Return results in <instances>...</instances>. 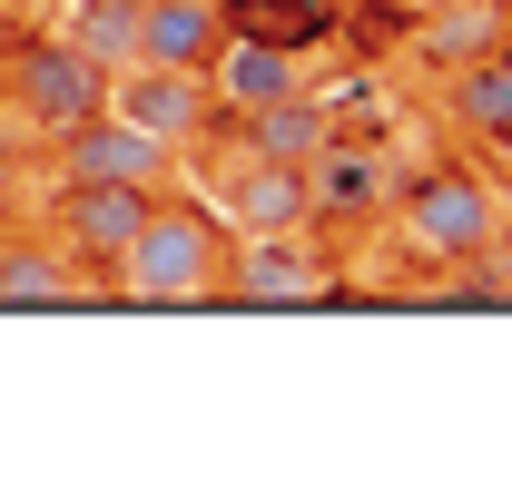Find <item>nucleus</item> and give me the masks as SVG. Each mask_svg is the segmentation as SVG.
I'll return each mask as SVG.
<instances>
[{"label":"nucleus","mask_w":512,"mask_h":492,"mask_svg":"<svg viewBox=\"0 0 512 492\" xmlns=\"http://www.w3.org/2000/svg\"><path fill=\"white\" fill-rule=\"evenodd\" d=\"M89 109H109V69L89 60L69 30H20L10 50H0V119H20L40 148L79 128Z\"/></svg>","instance_id":"obj_2"},{"label":"nucleus","mask_w":512,"mask_h":492,"mask_svg":"<svg viewBox=\"0 0 512 492\" xmlns=\"http://www.w3.org/2000/svg\"><path fill=\"white\" fill-rule=\"evenodd\" d=\"M306 187H316V207H335V217H375V207H384V168L365 158V148L345 158L335 138L316 148V168H306Z\"/></svg>","instance_id":"obj_14"},{"label":"nucleus","mask_w":512,"mask_h":492,"mask_svg":"<svg viewBox=\"0 0 512 492\" xmlns=\"http://www.w3.org/2000/svg\"><path fill=\"white\" fill-rule=\"evenodd\" d=\"M217 40H227V10H217V0H138V60L207 69Z\"/></svg>","instance_id":"obj_13"},{"label":"nucleus","mask_w":512,"mask_h":492,"mask_svg":"<svg viewBox=\"0 0 512 492\" xmlns=\"http://www.w3.org/2000/svg\"><path fill=\"white\" fill-rule=\"evenodd\" d=\"M227 256H237V227L217 217V197L207 207L197 197H148V217H138L128 256L109 266V286L128 306H217Z\"/></svg>","instance_id":"obj_1"},{"label":"nucleus","mask_w":512,"mask_h":492,"mask_svg":"<svg viewBox=\"0 0 512 492\" xmlns=\"http://www.w3.org/2000/svg\"><path fill=\"white\" fill-rule=\"evenodd\" d=\"M50 168H60V178H119V187H168V168H178V148H168V138H148V128H128L119 109H89L79 128H60V138H50Z\"/></svg>","instance_id":"obj_5"},{"label":"nucleus","mask_w":512,"mask_h":492,"mask_svg":"<svg viewBox=\"0 0 512 492\" xmlns=\"http://www.w3.org/2000/svg\"><path fill=\"white\" fill-rule=\"evenodd\" d=\"M217 217H227V227H247V237H296V227L316 217V187H306V168L247 158V168L227 178V197H217Z\"/></svg>","instance_id":"obj_9"},{"label":"nucleus","mask_w":512,"mask_h":492,"mask_svg":"<svg viewBox=\"0 0 512 492\" xmlns=\"http://www.w3.org/2000/svg\"><path fill=\"white\" fill-rule=\"evenodd\" d=\"M217 306H335V266L296 237H237Z\"/></svg>","instance_id":"obj_7"},{"label":"nucleus","mask_w":512,"mask_h":492,"mask_svg":"<svg viewBox=\"0 0 512 492\" xmlns=\"http://www.w3.org/2000/svg\"><path fill=\"white\" fill-rule=\"evenodd\" d=\"M148 197L158 187H119V178H60L50 197V246H60L79 276H109L138 237V217H148Z\"/></svg>","instance_id":"obj_4"},{"label":"nucleus","mask_w":512,"mask_h":492,"mask_svg":"<svg viewBox=\"0 0 512 492\" xmlns=\"http://www.w3.org/2000/svg\"><path fill=\"white\" fill-rule=\"evenodd\" d=\"M89 296V276L69 266L50 237H20V227H0V315H30V306H79Z\"/></svg>","instance_id":"obj_10"},{"label":"nucleus","mask_w":512,"mask_h":492,"mask_svg":"<svg viewBox=\"0 0 512 492\" xmlns=\"http://www.w3.org/2000/svg\"><path fill=\"white\" fill-rule=\"evenodd\" d=\"M404 10H453V0H404Z\"/></svg>","instance_id":"obj_18"},{"label":"nucleus","mask_w":512,"mask_h":492,"mask_svg":"<svg viewBox=\"0 0 512 492\" xmlns=\"http://www.w3.org/2000/svg\"><path fill=\"white\" fill-rule=\"evenodd\" d=\"M444 109H453V128H463V138H493V148H512V40L473 50V60H453Z\"/></svg>","instance_id":"obj_11"},{"label":"nucleus","mask_w":512,"mask_h":492,"mask_svg":"<svg viewBox=\"0 0 512 492\" xmlns=\"http://www.w3.org/2000/svg\"><path fill=\"white\" fill-rule=\"evenodd\" d=\"M394 227L414 256H434V266H463V256H493L503 246V187L473 178V168H424V178H404L394 197Z\"/></svg>","instance_id":"obj_3"},{"label":"nucleus","mask_w":512,"mask_h":492,"mask_svg":"<svg viewBox=\"0 0 512 492\" xmlns=\"http://www.w3.org/2000/svg\"><path fill=\"white\" fill-rule=\"evenodd\" d=\"M20 207H30V168H20V148H10V119H0V227H20Z\"/></svg>","instance_id":"obj_17"},{"label":"nucleus","mask_w":512,"mask_h":492,"mask_svg":"<svg viewBox=\"0 0 512 492\" xmlns=\"http://www.w3.org/2000/svg\"><path fill=\"white\" fill-rule=\"evenodd\" d=\"M60 10H69V40H79L99 69L138 60V0H60Z\"/></svg>","instance_id":"obj_15"},{"label":"nucleus","mask_w":512,"mask_h":492,"mask_svg":"<svg viewBox=\"0 0 512 492\" xmlns=\"http://www.w3.org/2000/svg\"><path fill=\"white\" fill-rule=\"evenodd\" d=\"M237 138H247V158H276V168H316V148L335 138V109H325V99H306V89H286V99L247 109V119H237Z\"/></svg>","instance_id":"obj_12"},{"label":"nucleus","mask_w":512,"mask_h":492,"mask_svg":"<svg viewBox=\"0 0 512 492\" xmlns=\"http://www.w3.org/2000/svg\"><path fill=\"white\" fill-rule=\"evenodd\" d=\"M109 109H119L128 128H148V138H168V148H197V138H207V119H217L207 69H158V60L109 69Z\"/></svg>","instance_id":"obj_6"},{"label":"nucleus","mask_w":512,"mask_h":492,"mask_svg":"<svg viewBox=\"0 0 512 492\" xmlns=\"http://www.w3.org/2000/svg\"><path fill=\"white\" fill-rule=\"evenodd\" d=\"M503 40V10L493 0H453V10H424V60H473V50H493Z\"/></svg>","instance_id":"obj_16"},{"label":"nucleus","mask_w":512,"mask_h":492,"mask_svg":"<svg viewBox=\"0 0 512 492\" xmlns=\"http://www.w3.org/2000/svg\"><path fill=\"white\" fill-rule=\"evenodd\" d=\"M296 89V40H276V30H237L227 20V40L207 50V99L227 109V119H247L266 99H286Z\"/></svg>","instance_id":"obj_8"}]
</instances>
